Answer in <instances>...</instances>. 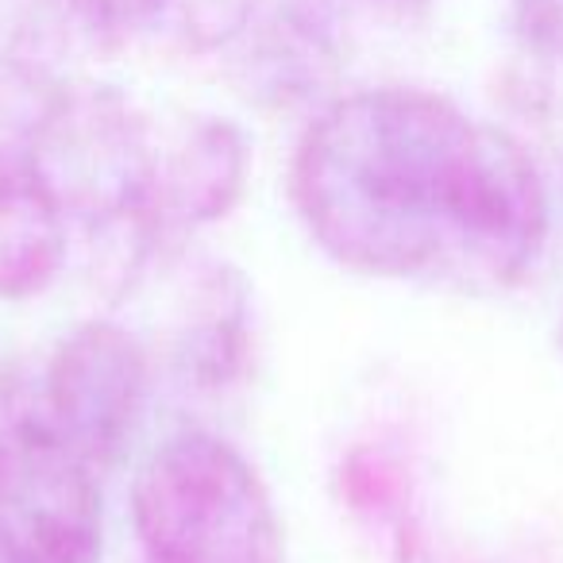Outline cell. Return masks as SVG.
Segmentation results:
<instances>
[{
    "label": "cell",
    "mask_w": 563,
    "mask_h": 563,
    "mask_svg": "<svg viewBox=\"0 0 563 563\" xmlns=\"http://www.w3.org/2000/svg\"><path fill=\"white\" fill-rule=\"evenodd\" d=\"M309 235L371 278L448 274L506 290L548 243V189L509 132L424 89H363L313 120L294 158Z\"/></svg>",
    "instance_id": "6da1fadb"
},
{
    "label": "cell",
    "mask_w": 563,
    "mask_h": 563,
    "mask_svg": "<svg viewBox=\"0 0 563 563\" xmlns=\"http://www.w3.org/2000/svg\"><path fill=\"white\" fill-rule=\"evenodd\" d=\"M147 563H282L278 509L258 471L212 432H181L147 455L132 486Z\"/></svg>",
    "instance_id": "7a4b0ae2"
},
{
    "label": "cell",
    "mask_w": 563,
    "mask_h": 563,
    "mask_svg": "<svg viewBox=\"0 0 563 563\" xmlns=\"http://www.w3.org/2000/svg\"><path fill=\"white\" fill-rule=\"evenodd\" d=\"M104 506L97 471L32 409L0 421V560L101 563Z\"/></svg>",
    "instance_id": "3957f363"
},
{
    "label": "cell",
    "mask_w": 563,
    "mask_h": 563,
    "mask_svg": "<svg viewBox=\"0 0 563 563\" xmlns=\"http://www.w3.org/2000/svg\"><path fill=\"white\" fill-rule=\"evenodd\" d=\"M151 355L120 321H86L58 340L32 413L93 471L120 463L151 394Z\"/></svg>",
    "instance_id": "277c9868"
},
{
    "label": "cell",
    "mask_w": 563,
    "mask_h": 563,
    "mask_svg": "<svg viewBox=\"0 0 563 563\" xmlns=\"http://www.w3.org/2000/svg\"><path fill=\"white\" fill-rule=\"evenodd\" d=\"M251 151L232 120L201 117L163 135L155 217L166 240L212 224L240 205Z\"/></svg>",
    "instance_id": "5b68a950"
},
{
    "label": "cell",
    "mask_w": 563,
    "mask_h": 563,
    "mask_svg": "<svg viewBox=\"0 0 563 563\" xmlns=\"http://www.w3.org/2000/svg\"><path fill=\"white\" fill-rule=\"evenodd\" d=\"M70 220L24 140H0V298H35L58 278Z\"/></svg>",
    "instance_id": "8992f818"
},
{
    "label": "cell",
    "mask_w": 563,
    "mask_h": 563,
    "mask_svg": "<svg viewBox=\"0 0 563 563\" xmlns=\"http://www.w3.org/2000/svg\"><path fill=\"white\" fill-rule=\"evenodd\" d=\"M170 367L181 386L220 390L247 363V286L232 266H201L178 290Z\"/></svg>",
    "instance_id": "52a82bcc"
},
{
    "label": "cell",
    "mask_w": 563,
    "mask_h": 563,
    "mask_svg": "<svg viewBox=\"0 0 563 563\" xmlns=\"http://www.w3.org/2000/svg\"><path fill=\"white\" fill-rule=\"evenodd\" d=\"M258 0H170L166 16H174L178 32L194 47H224L228 40L251 24Z\"/></svg>",
    "instance_id": "ba28073f"
},
{
    "label": "cell",
    "mask_w": 563,
    "mask_h": 563,
    "mask_svg": "<svg viewBox=\"0 0 563 563\" xmlns=\"http://www.w3.org/2000/svg\"><path fill=\"white\" fill-rule=\"evenodd\" d=\"M81 24L104 35H132L143 27H155L166 16L170 0H70Z\"/></svg>",
    "instance_id": "9c48e42d"
},
{
    "label": "cell",
    "mask_w": 563,
    "mask_h": 563,
    "mask_svg": "<svg viewBox=\"0 0 563 563\" xmlns=\"http://www.w3.org/2000/svg\"><path fill=\"white\" fill-rule=\"evenodd\" d=\"M521 40L537 55L563 58V0H514Z\"/></svg>",
    "instance_id": "30bf717a"
},
{
    "label": "cell",
    "mask_w": 563,
    "mask_h": 563,
    "mask_svg": "<svg viewBox=\"0 0 563 563\" xmlns=\"http://www.w3.org/2000/svg\"><path fill=\"white\" fill-rule=\"evenodd\" d=\"M560 344H563V329H560Z\"/></svg>",
    "instance_id": "8fae6325"
},
{
    "label": "cell",
    "mask_w": 563,
    "mask_h": 563,
    "mask_svg": "<svg viewBox=\"0 0 563 563\" xmlns=\"http://www.w3.org/2000/svg\"><path fill=\"white\" fill-rule=\"evenodd\" d=\"M0 563H9V560H0Z\"/></svg>",
    "instance_id": "7c38bea8"
}]
</instances>
